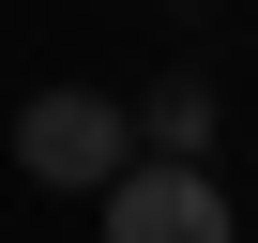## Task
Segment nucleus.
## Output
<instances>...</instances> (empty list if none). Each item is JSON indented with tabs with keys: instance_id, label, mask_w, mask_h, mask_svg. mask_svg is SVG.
Returning a JSON list of instances; mask_svg holds the SVG:
<instances>
[{
	"instance_id": "obj_1",
	"label": "nucleus",
	"mask_w": 258,
	"mask_h": 243,
	"mask_svg": "<svg viewBox=\"0 0 258 243\" xmlns=\"http://www.w3.org/2000/svg\"><path fill=\"white\" fill-rule=\"evenodd\" d=\"M91 213H106V243H228V198L198 152H121L91 183Z\"/></svg>"
},
{
	"instance_id": "obj_2",
	"label": "nucleus",
	"mask_w": 258,
	"mask_h": 243,
	"mask_svg": "<svg viewBox=\"0 0 258 243\" xmlns=\"http://www.w3.org/2000/svg\"><path fill=\"white\" fill-rule=\"evenodd\" d=\"M121 152H137V106H106V91H31V106H16V167H31L46 198H91Z\"/></svg>"
},
{
	"instance_id": "obj_3",
	"label": "nucleus",
	"mask_w": 258,
	"mask_h": 243,
	"mask_svg": "<svg viewBox=\"0 0 258 243\" xmlns=\"http://www.w3.org/2000/svg\"><path fill=\"white\" fill-rule=\"evenodd\" d=\"M137 152H213V91H198V76H167V91L137 106Z\"/></svg>"
}]
</instances>
